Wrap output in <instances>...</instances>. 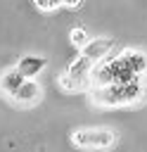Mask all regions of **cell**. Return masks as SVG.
Masks as SVG:
<instances>
[{
    "label": "cell",
    "mask_w": 147,
    "mask_h": 152,
    "mask_svg": "<svg viewBox=\"0 0 147 152\" xmlns=\"http://www.w3.org/2000/svg\"><path fill=\"white\" fill-rule=\"evenodd\" d=\"M145 86L140 78L126 81V83H107V86H92L90 88V100L92 104L100 107H121V104H133L145 97Z\"/></svg>",
    "instance_id": "1"
},
{
    "label": "cell",
    "mask_w": 147,
    "mask_h": 152,
    "mask_svg": "<svg viewBox=\"0 0 147 152\" xmlns=\"http://www.w3.org/2000/svg\"><path fill=\"white\" fill-rule=\"evenodd\" d=\"M71 142L81 150H109L116 142V133L111 128H78L74 131Z\"/></svg>",
    "instance_id": "2"
},
{
    "label": "cell",
    "mask_w": 147,
    "mask_h": 152,
    "mask_svg": "<svg viewBox=\"0 0 147 152\" xmlns=\"http://www.w3.org/2000/svg\"><path fill=\"white\" fill-rule=\"evenodd\" d=\"M111 48H114V38H90V40L81 48V55H83L85 59H90L92 64H97L100 59L109 57Z\"/></svg>",
    "instance_id": "3"
},
{
    "label": "cell",
    "mask_w": 147,
    "mask_h": 152,
    "mask_svg": "<svg viewBox=\"0 0 147 152\" xmlns=\"http://www.w3.org/2000/svg\"><path fill=\"white\" fill-rule=\"evenodd\" d=\"M40 97H43V86H40L36 78H24V83H21V86L17 88V93L12 95V100H14V102L26 104V107H31V104L40 102Z\"/></svg>",
    "instance_id": "4"
},
{
    "label": "cell",
    "mask_w": 147,
    "mask_h": 152,
    "mask_svg": "<svg viewBox=\"0 0 147 152\" xmlns=\"http://www.w3.org/2000/svg\"><path fill=\"white\" fill-rule=\"evenodd\" d=\"M45 66H47V57H43V55H26V57H21L19 64H17V69H19L26 78H36Z\"/></svg>",
    "instance_id": "5"
},
{
    "label": "cell",
    "mask_w": 147,
    "mask_h": 152,
    "mask_svg": "<svg viewBox=\"0 0 147 152\" xmlns=\"http://www.w3.org/2000/svg\"><path fill=\"white\" fill-rule=\"evenodd\" d=\"M24 78H26V76H24L17 66H14V69H7V71L0 76V90H2L5 95H9V97H12V95L17 93V88L24 83Z\"/></svg>",
    "instance_id": "6"
},
{
    "label": "cell",
    "mask_w": 147,
    "mask_h": 152,
    "mask_svg": "<svg viewBox=\"0 0 147 152\" xmlns=\"http://www.w3.org/2000/svg\"><path fill=\"white\" fill-rule=\"evenodd\" d=\"M92 62L90 59H85L83 55H78V57H74L71 59V64H69V69H66V74L69 76H74V78H83V81H90V71H92Z\"/></svg>",
    "instance_id": "7"
},
{
    "label": "cell",
    "mask_w": 147,
    "mask_h": 152,
    "mask_svg": "<svg viewBox=\"0 0 147 152\" xmlns=\"http://www.w3.org/2000/svg\"><path fill=\"white\" fill-rule=\"evenodd\" d=\"M121 57H123V62L138 74V76H142L145 71H147V55L145 52H138V50H126V52H121Z\"/></svg>",
    "instance_id": "8"
},
{
    "label": "cell",
    "mask_w": 147,
    "mask_h": 152,
    "mask_svg": "<svg viewBox=\"0 0 147 152\" xmlns=\"http://www.w3.org/2000/svg\"><path fill=\"white\" fill-rule=\"evenodd\" d=\"M90 86V81H83V78H74V76H69L66 71L59 76V88L62 90H66V93H74V90H83V88H88Z\"/></svg>",
    "instance_id": "9"
},
{
    "label": "cell",
    "mask_w": 147,
    "mask_h": 152,
    "mask_svg": "<svg viewBox=\"0 0 147 152\" xmlns=\"http://www.w3.org/2000/svg\"><path fill=\"white\" fill-rule=\"evenodd\" d=\"M69 40L76 45V48H83L90 38H88V33H85V28H71V33H69Z\"/></svg>",
    "instance_id": "10"
},
{
    "label": "cell",
    "mask_w": 147,
    "mask_h": 152,
    "mask_svg": "<svg viewBox=\"0 0 147 152\" xmlns=\"http://www.w3.org/2000/svg\"><path fill=\"white\" fill-rule=\"evenodd\" d=\"M33 2H36V7H38V10H43V12H52V10L62 7V2H59V0H33Z\"/></svg>",
    "instance_id": "11"
},
{
    "label": "cell",
    "mask_w": 147,
    "mask_h": 152,
    "mask_svg": "<svg viewBox=\"0 0 147 152\" xmlns=\"http://www.w3.org/2000/svg\"><path fill=\"white\" fill-rule=\"evenodd\" d=\"M59 2H62V5H64V7H71V10H74V7H78V5H81V0H59Z\"/></svg>",
    "instance_id": "12"
}]
</instances>
